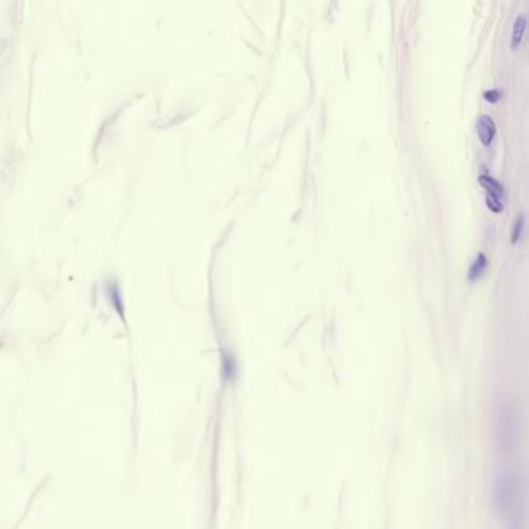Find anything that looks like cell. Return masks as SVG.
I'll return each instance as SVG.
<instances>
[{"mask_svg": "<svg viewBox=\"0 0 529 529\" xmlns=\"http://www.w3.org/2000/svg\"><path fill=\"white\" fill-rule=\"evenodd\" d=\"M492 500L506 529H524V481L514 467L495 475Z\"/></svg>", "mask_w": 529, "mask_h": 529, "instance_id": "6da1fadb", "label": "cell"}, {"mask_svg": "<svg viewBox=\"0 0 529 529\" xmlns=\"http://www.w3.org/2000/svg\"><path fill=\"white\" fill-rule=\"evenodd\" d=\"M484 97L487 98V101H496V100H498V92H496V90H489V92H486L484 93Z\"/></svg>", "mask_w": 529, "mask_h": 529, "instance_id": "9c48e42d", "label": "cell"}, {"mask_svg": "<svg viewBox=\"0 0 529 529\" xmlns=\"http://www.w3.org/2000/svg\"><path fill=\"white\" fill-rule=\"evenodd\" d=\"M521 228H523V214H520V216H518V219L515 221L514 228H512V242H514V244H515V242L520 239Z\"/></svg>", "mask_w": 529, "mask_h": 529, "instance_id": "ba28073f", "label": "cell"}, {"mask_svg": "<svg viewBox=\"0 0 529 529\" xmlns=\"http://www.w3.org/2000/svg\"><path fill=\"white\" fill-rule=\"evenodd\" d=\"M486 266H487V259H486V256L483 253H480L477 256V259L474 261V264L471 266V270H469V278L472 279V281H474V279H477L484 272Z\"/></svg>", "mask_w": 529, "mask_h": 529, "instance_id": "8992f818", "label": "cell"}, {"mask_svg": "<svg viewBox=\"0 0 529 529\" xmlns=\"http://www.w3.org/2000/svg\"><path fill=\"white\" fill-rule=\"evenodd\" d=\"M524 28H526V17L524 16H518L515 23H514V28H512V48H517L521 42V38H523V33H524Z\"/></svg>", "mask_w": 529, "mask_h": 529, "instance_id": "5b68a950", "label": "cell"}, {"mask_svg": "<svg viewBox=\"0 0 529 529\" xmlns=\"http://www.w3.org/2000/svg\"><path fill=\"white\" fill-rule=\"evenodd\" d=\"M520 405L515 396L508 394L503 397L498 410V422H496V441L498 449L505 456H512L518 450L520 444Z\"/></svg>", "mask_w": 529, "mask_h": 529, "instance_id": "7a4b0ae2", "label": "cell"}, {"mask_svg": "<svg viewBox=\"0 0 529 529\" xmlns=\"http://www.w3.org/2000/svg\"><path fill=\"white\" fill-rule=\"evenodd\" d=\"M486 203H487V207H489L493 213H502V210H503V202H502L500 197H496V196L487 194Z\"/></svg>", "mask_w": 529, "mask_h": 529, "instance_id": "52a82bcc", "label": "cell"}, {"mask_svg": "<svg viewBox=\"0 0 529 529\" xmlns=\"http://www.w3.org/2000/svg\"><path fill=\"white\" fill-rule=\"evenodd\" d=\"M477 132H478V137H480L483 144H486V146L490 144L495 134H496L495 121L489 115H480L478 121H477Z\"/></svg>", "mask_w": 529, "mask_h": 529, "instance_id": "3957f363", "label": "cell"}, {"mask_svg": "<svg viewBox=\"0 0 529 529\" xmlns=\"http://www.w3.org/2000/svg\"><path fill=\"white\" fill-rule=\"evenodd\" d=\"M478 180H480V183L484 186V190L487 191V194H492V196H496V197H502V196H503V193H505L503 185H502L498 180H495L492 175L483 174V175H480Z\"/></svg>", "mask_w": 529, "mask_h": 529, "instance_id": "277c9868", "label": "cell"}]
</instances>
